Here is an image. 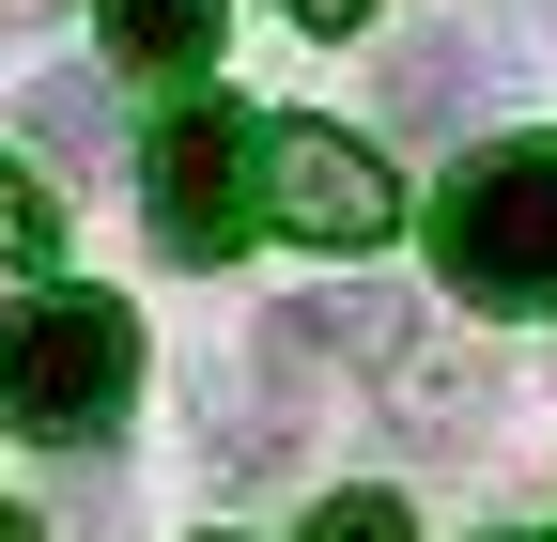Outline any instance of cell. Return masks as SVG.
I'll use <instances>...</instances> for the list:
<instances>
[{
  "label": "cell",
  "mask_w": 557,
  "mask_h": 542,
  "mask_svg": "<svg viewBox=\"0 0 557 542\" xmlns=\"http://www.w3.org/2000/svg\"><path fill=\"white\" fill-rule=\"evenodd\" d=\"M0 263H62V186H32L0 156Z\"/></svg>",
  "instance_id": "ba28073f"
},
{
  "label": "cell",
  "mask_w": 557,
  "mask_h": 542,
  "mask_svg": "<svg viewBox=\"0 0 557 542\" xmlns=\"http://www.w3.org/2000/svg\"><path fill=\"white\" fill-rule=\"evenodd\" d=\"M434 263L480 310H557V140L465 156V186L434 201Z\"/></svg>",
  "instance_id": "7a4b0ae2"
},
{
  "label": "cell",
  "mask_w": 557,
  "mask_h": 542,
  "mask_svg": "<svg viewBox=\"0 0 557 542\" xmlns=\"http://www.w3.org/2000/svg\"><path fill=\"white\" fill-rule=\"evenodd\" d=\"M139 201H156V248H171V263H233L248 218H263V124H248V109H186V124H156Z\"/></svg>",
  "instance_id": "3957f363"
},
{
  "label": "cell",
  "mask_w": 557,
  "mask_h": 542,
  "mask_svg": "<svg viewBox=\"0 0 557 542\" xmlns=\"http://www.w3.org/2000/svg\"><path fill=\"white\" fill-rule=\"evenodd\" d=\"M310 542H418V512H403V496H325Z\"/></svg>",
  "instance_id": "9c48e42d"
},
{
  "label": "cell",
  "mask_w": 557,
  "mask_h": 542,
  "mask_svg": "<svg viewBox=\"0 0 557 542\" xmlns=\"http://www.w3.org/2000/svg\"><path fill=\"white\" fill-rule=\"evenodd\" d=\"M372 94H387V124H403V140H449V124L480 109V47H465V32H403Z\"/></svg>",
  "instance_id": "5b68a950"
},
{
  "label": "cell",
  "mask_w": 557,
  "mask_h": 542,
  "mask_svg": "<svg viewBox=\"0 0 557 542\" xmlns=\"http://www.w3.org/2000/svg\"><path fill=\"white\" fill-rule=\"evenodd\" d=\"M263 218L310 233V248H372L403 218V186L372 140H341V124H263Z\"/></svg>",
  "instance_id": "277c9868"
},
{
  "label": "cell",
  "mask_w": 557,
  "mask_h": 542,
  "mask_svg": "<svg viewBox=\"0 0 557 542\" xmlns=\"http://www.w3.org/2000/svg\"><path fill=\"white\" fill-rule=\"evenodd\" d=\"M32 140H47V171H109L124 124H109V94H94V78H32Z\"/></svg>",
  "instance_id": "52a82bcc"
},
{
  "label": "cell",
  "mask_w": 557,
  "mask_h": 542,
  "mask_svg": "<svg viewBox=\"0 0 557 542\" xmlns=\"http://www.w3.org/2000/svg\"><path fill=\"white\" fill-rule=\"evenodd\" d=\"M139 387V310L124 295H78V280H32L0 310V419L32 449H94Z\"/></svg>",
  "instance_id": "6da1fadb"
},
{
  "label": "cell",
  "mask_w": 557,
  "mask_h": 542,
  "mask_svg": "<svg viewBox=\"0 0 557 542\" xmlns=\"http://www.w3.org/2000/svg\"><path fill=\"white\" fill-rule=\"evenodd\" d=\"M295 16H310V32H357V16H372V0H295Z\"/></svg>",
  "instance_id": "30bf717a"
},
{
  "label": "cell",
  "mask_w": 557,
  "mask_h": 542,
  "mask_svg": "<svg viewBox=\"0 0 557 542\" xmlns=\"http://www.w3.org/2000/svg\"><path fill=\"white\" fill-rule=\"evenodd\" d=\"M94 32L139 78H201V62H218V0H94Z\"/></svg>",
  "instance_id": "8992f818"
},
{
  "label": "cell",
  "mask_w": 557,
  "mask_h": 542,
  "mask_svg": "<svg viewBox=\"0 0 557 542\" xmlns=\"http://www.w3.org/2000/svg\"><path fill=\"white\" fill-rule=\"evenodd\" d=\"M0 542H47V527H32V512H0Z\"/></svg>",
  "instance_id": "8fae6325"
}]
</instances>
